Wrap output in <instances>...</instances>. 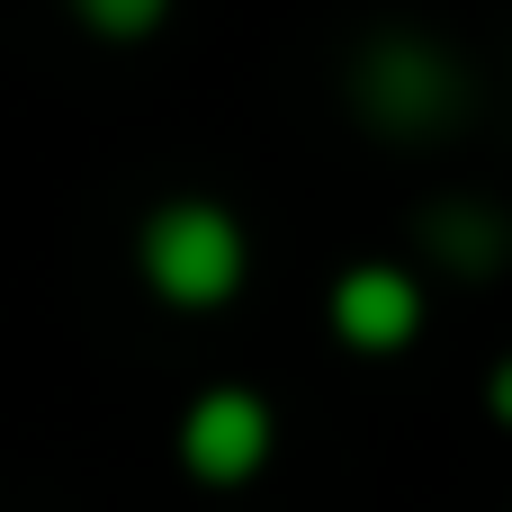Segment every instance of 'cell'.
<instances>
[{
	"instance_id": "cell-1",
	"label": "cell",
	"mask_w": 512,
	"mask_h": 512,
	"mask_svg": "<svg viewBox=\"0 0 512 512\" xmlns=\"http://www.w3.org/2000/svg\"><path fill=\"white\" fill-rule=\"evenodd\" d=\"M135 261H144V288L153 297H171V306H225L243 288V261L252 252H243V225L216 198H171V207L144 216Z\"/></svg>"
},
{
	"instance_id": "cell-2",
	"label": "cell",
	"mask_w": 512,
	"mask_h": 512,
	"mask_svg": "<svg viewBox=\"0 0 512 512\" xmlns=\"http://www.w3.org/2000/svg\"><path fill=\"white\" fill-rule=\"evenodd\" d=\"M351 99L378 135H432L459 117L468 81H459V54H441L432 36H369L360 63H351Z\"/></svg>"
},
{
	"instance_id": "cell-3",
	"label": "cell",
	"mask_w": 512,
	"mask_h": 512,
	"mask_svg": "<svg viewBox=\"0 0 512 512\" xmlns=\"http://www.w3.org/2000/svg\"><path fill=\"white\" fill-rule=\"evenodd\" d=\"M180 459H189V477H207V486L261 477V459H270V405H261L252 387H207V396L189 405V423H180Z\"/></svg>"
},
{
	"instance_id": "cell-4",
	"label": "cell",
	"mask_w": 512,
	"mask_h": 512,
	"mask_svg": "<svg viewBox=\"0 0 512 512\" xmlns=\"http://www.w3.org/2000/svg\"><path fill=\"white\" fill-rule=\"evenodd\" d=\"M333 333L351 351H405L423 333V279L396 261H360L333 279Z\"/></svg>"
},
{
	"instance_id": "cell-5",
	"label": "cell",
	"mask_w": 512,
	"mask_h": 512,
	"mask_svg": "<svg viewBox=\"0 0 512 512\" xmlns=\"http://www.w3.org/2000/svg\"><path fill=\"white\" fill-rule=\"evenodd\" d=\"M423 234H432V252H441L459 279H486V270L512 252V225L495 216V207H468V198H459V207H441Z\"/></svg>"
},
{
	"instance_id": "cell-6",
	"label": "cell",
	"mask_w": 512,
	"mask_h": 512,
	"mask_svg": "<svg viewBox=\"0 0 512 512\" xmlns=\"http://www.w3.org/2000/svg\"><path fill=\"white\" fill-rule=\"evenodd\" d=\"M72 18L90 36H108V45H126V36H153L171 18V0H72Z\"/></svg>"
},
{
	"instance_id": "cell-7",
	"label": "cell",
	"mask_w": 512,
	"mask_h": 512,
	"mask_svg": "<svg viewBox=\"0 0 512 512\" xmlns=\"http://www.w3.org/2000/svg\"><path fill=\"white\" fill-rule=\"evenodd\" d=\"M486 405H495V423H512V360H495V378H486Z\"/></svg>"
}]
</instances>
